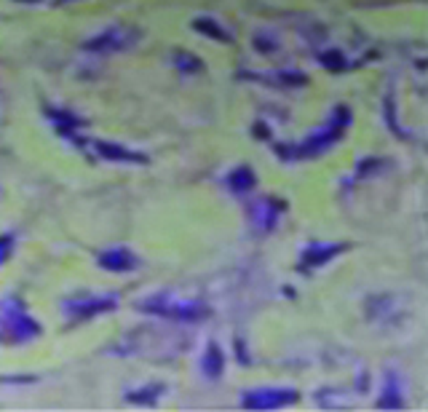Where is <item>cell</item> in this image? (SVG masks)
Listing matches in <instances>:
<instances>
[{
  "label": "cell",
  "instance_id": "4fadbf2b",
  "mask_svg": "<svg viewBox=\"0 0 428 412\" xmlns=\"http://www.w3.org/2000/svg\"><path fill=\"white\" fill-rule=\"evenodd\" d=\"M257 182V177H254V171L249 169V166H239V169H233L230 174H227V185L233 193H246V190H252Z\"/></svg>",
  "mask_w": 428,
  "mask_h": 412
},
{
  "label": "cell",
  "instance_id": "8992f818",
  "mask_svg": "<svg viewBox=\"0 0 428 412\" xmlns=\"http://www.w3.org/2000/svg\"><path fill=\"white\" fill-rule=\"evenodd\" d=\"M281 209L284 206L279 204V201H273V198H257V201H252V206H249V217H252V223H254L257 230H273L276 223H279Z\"/></svg>",
  "mask_w": 428,
  "mask_h": 412
},
{
  "label": "cell",
  "instance_id": "9a60e30c",
  "mask_svg": "<svg viewBox=\"0 0 428 412\" xmlns=\"http://www.w3.org/2000/svg\"><path fill=\"white\" fill-rule=\"evenodd\" d=\"M196 27H204V32H206V35H212V38H217V41H230V38L225 35L223 30H220V24H214V21H209V19H198V21H196Z\"/></svg>",
  "mask_w": 428,
  "mask_h": 412
},
{
  "label": "cell",
  "instance_id": "277c9868",
  "mask_svg": "<svg viewBox=\"0 0 428 412\" xmlns=\"http://www.w3.org/2000/svg\"><path fill=\"white\" fill-rule=\"evenodd\" d=\"M300 393L295 388H276V386H268V388H254V391L244 393V407L246 410H279L286 404H295Z\"/></svg>",
  "mask_w": 428,
  "mask_h": 412
},
{
  "label": "cell",
  "instance_id": "7c38bea8",
  "mask_svg": "<svg viewBox=\"0 0 428 412\" xmlns=\"http://www.w3.org/2000/svg\"><path fill=\"white\" fill-rule=\"evenodd\" d=\"M201 370L209 380H217L225 370V356H223V348L217 346V343H209V348L204 353V362H201Z\"/></svg>",
  "mask_w": 428,
  "mask_h": 412
},
{
  "label": "cell",
  "instance_id": "2e32d148",
  "mask_svg": "<svg viewBox=\"0 0 428 412\" xmlns=\"http://www.w3.org/2000/svg\"><path fill=\"white\" fill-rule=\"evenodd\" d=\"M11 249H14V236H0V265L8 260V254H11Z\"/></svg>",
  "mask_w": 428,
  "mask_h": 412
},
{
  "label": "cell",
  "instance_id": "7a4b0ae2",
  "mask_svg": "<svg viewBox=\"0 0 428 412\" xmlns=\"http://www.w3.org/2000/svg\"><path fill=\"white\" fill-rule=\"evenodd\" d=\"M41 335V324L24 310L17 297L0 300V343L3 346H24Z\"/></svg>",
  "mask_w": 428,
  "mask_h": 412
},
{
  "label": "cell",
  "instance_id": "9c48e42d",
  "mask_svg": "<svg viewBox=\"0 0 428 412\" xmlns=\"http://www.w3.org/2000/svg\"><path fill=\"white\" fill-rule=\"evenodd\" d=\"M100 265H102L104 270H113V273H123V270L137 268V257H134L126 247H115L100 254Z\"/></svg>",
  "mask_w": 428,
  "mask_h": 412
},
{
  "label": "cell",
  "instance_id": "5bb4252c",
  "mask_svg": "<svg viewBox=\"0 0 428 412\" xmlns=\"http://www.w3.org/2000/svg\"><path fill=\"white\" fill-rule=\"evenodd\" d=\"M174 62H177V67H180L183 73H193V70H201V67H204V64L198 62L196 57H190V54H177Z\"/></svg>",
  "mask_w": 428,
  "mask_h": 412
},
{
  "label": "cell",
  "instance_id": "6da1fadb",
  "mask_svg": "<svg viewBox=\"0 0 428 412\" xmlns=\"http://www.w3.org/2000/svg\"><path fill=\"white\" fill-rule=\"evenodd\" d=\"M348 124H351V110H348V107H337L335 115L329 118V124H326L324 129H319V131H313L303 144H281V147H276V153L284 156L286 161L319 156V153L329 150L332 144L343 137V131H346Z\"/></svg>",
  "mask_w": 428,
  "mask_h": 412
},
{
  "label": "cell",
  "instance_id": "3957f363",
  "mask_svg": "<svg viewBox=\"0 0 428 412\" xmlns=\"http://www.w3.org/2000/svg\"><path fill=\"white\" fill-rule=\"evenodd\" d=\"M140 310L145 313H156V316H166V319H174V321H201L209 316V308L204 303H193V300H180V297H171V294H153L140 303Z\"/></svg>",
  "mask_w": 428,
  "mask_h": 412
},
{
  "label": "cell",
  "instance_id": "5b68a950",
  "mask_svg": "<svg viewBox=\"0 0 428 412\" xmlns=\"http://www.w3.org/2000/svg\"><path fill=\"white\" fill-rule=\"evenodd\" d=\"M118 306V297L115 294H102V297H78V300H67L64 310L75 319H91L97 313H107Z\"/></svg>",
  "mask_w": 428,
  "mask_h": 412
},
{
  "label": "cell",
  "instance_id": "ba28073f",
  "mask_svg": "<svg viewBox=\"0 0 428 412\" xmlns=\"http://www.w3.org/2000/svg\"><path fill=\"white\" fill-rule=\"evenodd\" d=\"M346 252V244H308V249L303 252V265L300 268H319L326 265L329 260H335L337 254Z\"/></svg>",
  "mask_w": 428,
  "mask_h": 412
},
{
  "label": "cell",
  "instance_id": "52a82bcc",
  "mask_svg": "<svg viewBox=\"0 0 428 412\" xmlns=\"http://www.w3.org/2000/svg\"><path fill=\"white\" fill-rule=\"evenodd\" d=\"M134 41L137 38L131 32H126V30H107L102 35H97L94 41L86 43V48L97 51V54H107V51H123L126 46H131Z\"/></svg>",
  "mask_w": 428,
  "mask_h": 412
},
{
  "label": "cell",
  "instance_id": "30bf717a",
  "mask_svg": "<svg viewBox=\"0 0 428 412\" xmlns=\"http://www.w3.org/2000/svg\"><path fill=\"white\" fill-rule=\"evenodd\" d=\"M97 153L107 158V161H118V164H145L142 153H134V150H126L115 142H97Z\"/></svg>",
  "mask_w": 428,
  "mask_h": 412
},
{
  "label": "cell",
  "instance_id": "8fae6325",
  "mask_svg": "<svg viewBox=\"0 0 428 412\" xmlns=\"http://www.w3.org/2000/svg\"><path fill=\"white\" fill-rule=\"evenodd\" d=\"M404 404V399H402V383H399V377L391 372L386 377V386H383V396H380V402H378V407H383V410H399Z\"/></svg>",
  "mask_w": 428,
  "mask_h": 412
}]
</instances>
